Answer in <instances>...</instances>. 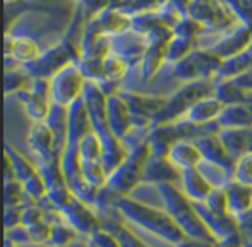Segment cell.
<instances>
[{"label": "cell", "instance_id": "6da1fadb", "mask_svg": "<svg viewBox=\"0 0 252 247\" xmlns=\"http://www.w3.org/2000/svg\"><path fill=\"white\" fill-rule=\"evenodd\" d=\"M113 208L130 223L137 225L146 232H151L153 235L172 246L180 244L187 239L186 234L163 208L151 206L139 199H132L130 196H119V194L113 199Z\"/></svg>", "mask_w": 252, "mask_h": 247}, {"label": "cell", "instance_id": "7a4b0ae2", "mask_svg": "<svg viewBox=\"0 0 252 247\" xmlns=\"http://www.w3.org/2000/svg\"><path fill=\"white\" fill-rule=\"evenodd\" d=\"M156 189H158L159 197L165 204L163 210L173 218V221L179 225L187 239L209 242V244L216 246L213 235L208 232V228L204 227L199 215H197L194 203L180 190V187H177V184H158Z\"/></svg>", "mask_w": 252, "mask_h": 247}, {"label": "cell", "instance_id": "3957f363", "mask_svg": "<svg viewBox=\"0 0 252 247\" xmlns=\"http://www.w3.org/2000/svg\"><path fill=\"white\" fill-rule=\"evenodd\" d=\"M213 91H215V81H196V83L182 84L179 90L166 96L165 105L155 117L153 127L179 122L194 103L202 98L213 96Z\"/></svg>", "mask_w": 252, "mask_h": 247}, {"label": "cell", "instance_id": "277c9868", "mask_svg": "<svg viewBox=\"0 0 252 247\" xmlns=\"http://www.w3.org/2000/svg\"><path fill=\"white\" fill-rule=\"evenodd\" d=\"M252 47V30L247 24L237 23L228 30L218 31V33H204L197 41V48H206L213 52L221 61L232 59Z\"/></svg>", "mask_w": 252, "mask_h": 247}, {"label": "cell", "instance_id": "5b68a950", "mask_svg": "<svg viewBox=\"0 0 252 247\" xmlns=\"http://www.w3.org/2000/svg\"><path fill=\"white\" fill-rule=\"evenodd\" d=\"M151 151L148 143L132 148L129 151V156L126 158L120 167H117L106 179V187L120 196H130L134 189L143 184V174L146 161L150 158Z\"/></svg>", "mask_w": 252, "mask_h": 247}, {"label": "cell", "instance_id": "8992f818", "mask_svg": "<svg viewBox=\"0 0 252 247\" xmlns=\"http://www.w3.org/2000/svg\"><path fill=\"white\" fill-rule=\"evenodd\" d=\"M221 59L206 48H196L186 59L172 65V77L179 83L196 81H215L216 72L221 65Z\"/></svg>", "mask_w": 252, "mask_h": 247}, {"label": "cell", "instance_id": "52a82bcc", "mask_svg": "<svg viewBox=\"0 0 252 247\" xmlns=\"http://www.w3.org/2000/svg\"><path fill=\"white\" fill-rule=\"evenodd\" d=\"M86 79L81 74L77 62H72L60 69L50 79V101L53 105L69 108L76 100L83 96Z\"/></svg>", "mask_w": 252, "mask_h": 247}, {"label": "cell", "instance_id": "ba28073f", "mask_svg": "<svg viewBox=\"0 0 252 247\" xmlns=\"http://www.w3.org/2000/svg\"><path fill=\"white\" fill-rule=\"evenodd\" d=\"M187 16L197 21L208 33H218L240 23L221 0H194Z\"/></svg>", "mask_w": 252, "mask_h": 247}, {"label": "cell", "instance_id": "9c48e42d", "mask_svg": "<svg viewBox=\"0 0 252 247\" xmlns=\"http://www.w3.org/2000/svg\"><path fill=\"white\" fill-rule=\"evenodd\" d=\"M119 93L126 100L127 107L130 110V117H132V125L137 127V129H151L155 117L166 101V96L143 94L130 90H120Z\"/></svg>", "mask_w": 252, "mask_h": 247}, {"label": "cell", "instance_id": "30bf717a", "mask_svg": "<svg viewBox=\"0 0 252 247\" xmlns=\"http://www.w3.org/2000/svg\"><path fill=\"white\" fill-rule=\"evenodd\" d=\"M28 146L34 156L36 167L60 163V153L57 150L55 136L47 122H33L28 134Z\"/></svg>", "mask_w": 252, "mask_h": 247}, {"label": "cell", "instance_id": "8fae6325", "mask_svg": "<svg viewBox=\"0 0 252 247\" xmlns=\"http://www.w3.org/2000/svg\"><path fill=\"white\" fill-rule=\"evenodd\" d=\"M132 30V17L119 12L115 9L98 10L96 14L90 17L83 30V34H93V36H115V34L126 33Z\"/></svg>", "mask_w": 252, "mask_h": 247}, {"label": "cell", "instance_id": "7c38bea8", "mask_svg": "<svg viewBox=\"0 0 252 247\" xmlns=\"http://www.w3.org/2000/svg\"><path fill=\"white\" fill-rule=\"evenodd\" d=\"M60 213H62L65 223L70 225L79 235L90 237L94 230L101 228V218L96 213V210L79 201L76 196H72L65 206L60 208Z\"/></svg>", "mask_w": 252, "mask_h": 247}, {"label": "cell", "instance_id": "4fadbf2b", "mask_svg": "<svg viewBox=\"0 0 252 247\" xmlns=\"http://www.w3.org/2000/svg\"><path fill=\"white\" fill-rule=\"evenodd\" d=\"M148 47H150L148 38L134 30L110 36V52L119 55L120 59H124L130 65V69L136 65H141Z\"/></svg>", "mask_w": 252, "mask_h": 247}, {"label": "cell", "instance_id": "5bb4252c", "mask_svg": "<svg viewBox=\"0 0 252 247\" xmlns=\"http://www.w3.org/2000/svg\"><path fill=\"white\" fill-rule=\"evenodd\" d=\"M106 122L110 132L120 141L134 129L130 110L120 93L106 96Z\"/></svg>", "mask_w": 252, "mask_h": 247}, {"label": "cell", "instance_id": "9a60e30c", "mask_svg": "<svg viewBox=\"0 0 252 247\" xmlns=\"http://www.w3.org/2000/svg\"><path fill=\"white\" fill-rule=\"evenodd\" d=\"M194 143H196V146L199 148L202 160L208 161V163L218 165V167L225 168V170H228L233 174V168H235L237 161L233 160L232 154H230L228 151H226V148L223 146V143L218 137V132L201 136V137H197Z\"/></svg>", "mask_w": 252, "mask_h": 247}, {"label": "cell", "instance_id": "2e32d148", "mask_svg": "<svg viewBox=\"0 0 252 247\" xmlns=\"http://www.w3.org/2000/svg\"><path fill=\"white\" fill-rule=\"evenodd\" d=\"M182 177V170L175 167L166 156H156L150 154L144 167L143 182L146 184H177Z\"/></svg>", "mask_w": 252, "mask_h": 247}, {"label": "cell", "instance_id": "e0dca14e", "mask_svg": "<svg viewBox=\"0 0 252 247\" xmlns=\"http://www.w3.org/2000/svg\"><path fill=\"white\" fill-rule=\"evenodd\" d=\"M179 187L192 203H204L209 194L215 190V187L206 181V177L199 172V168L182 170Z\"/></svg>", "mask_w": 252, "mask_h": 247}, {"label": "cell", "instance_id": "ac0fdd59", "mask_svg": "<svg viewBox=\"0 0 252 247\" xmlns=\"http://www.w3.org/2000/svg\"><path fill=\"white\" fill-rule=\"evenodd\" d=\"M168 158L179 170H189V168H197L202 161V154L199 148L194 141L182 139L177 141L168 151Z\"/></svg>", "mask_w": 252, "mask_h": 247}, {"label": "cell", "instance_id": "d6986e66", "mask_svg": "<svg viewBox=\"0 0 252 247\" xmlns=\"http://www.w3.org/2000/svg\"><path fill=\"white\" fill-rule=\"evenodd\" d=\"M223 108L225 107H223L215 96L202 98V100H199L197 103H194L192 107L189 108V112H187L180 121L196 124V125H208V124L218 121Z\"/></svg>", "mask_w": 252, "mask_h": 247}, {"label": "cell", "instance_id": "ffe728a7", "mask_svg": "<svg viewBox=\"0 0 252 247\" xmlns=\"http://www.w3.org/2000/svg\"><path fill=\"white\" fill-rule=\"evenodd\" d=\"M14 96L19 100V103L23 105L26 115L31 119L33 122H45L50 114L52 108V101L45 96H40L34 91H31L30 88L28 90H23L19 93H16Z\"/></svg>", "mask_w": 252, "mask_h": 247}, {"label": "cell", "instance_id": "44dd1931", "mask_svg": "<svg viewBox=\"0 0 252 247\" xmlns=\"http://www.w3.org/2000/svg\"><path fill=\"white\" fill-rule=\"evenodd\" d=\"M226 204H228V213L232 216L239 218L252 210V187L232 181L225 187Z\"/></svg>", "mask_w": 252, "mask_h": 247}, {"label": "cell", "instance_id": "7402d4cb", "mask_svg": "<svg viewBox=\"0 0 252 247\" xmlns=\"http://www.w3.org/2000/svg\"><path fill=\"white\" fill-rule=\"evenodd\" d=\"M216 124H218L220 129H246V127H252V108L247 103L225 107L221 114H220Z\"/></svg>", "mask_w": 252, "mask_h": 247}, {"label": "cell", "instance_id": "603a6c76", "mask_svg": "<svg viewBox=\"0 0 252 247\" xmlns=\"http://www.w3.org/2000/svg\"><path fill=\"white\" fill-rule=\"evenodd\" d=\"M251 69H252V48L235 55V57H232V59L223 61L218 72H216L215 83H218V81L235 79V77L242 76L244 72H247V70H251Z\"/></svg>", "mask_w": 252, "mask_h": 247}, {"label": "cell", "instance_id": "cb8c5ba5", "mask_svg": "<svg viewBox=\"0 0 252 247\" xmlns=\"http://www.w3.org/2000/svg\"><path fill=\"white\" fill-rule=\"evenodd\" d=\"M168 3V0H110L108 7L129 17L146 12H158Z\"/></svg>", "mask_w": 252, "mask_h": 247}, {"label": "cell", "instance_id": "d4e9b609", "mask_svg": "<svg viewBox=\"0 0 252 247\" xmlns=\"http://www.w3.org/2000/svg\"><path fill=\"white\" fill-rule=\"evenodd\" d=\"M41 48L33 38L30 36H16L14 38V45L10 55H7L5 59H12L14 62L26 65V63L34 62L36 59H40Z\"/></svg>", "mask_w": 252, "mask_h": 247}, {"label": "cell", "instance_id": "484cf974", "mask_svg": "<svg viewBox=\"0 0 252 247\" xmlns=\"http://www.w3.org/2000/svg\"><path fill=\"white\" fill-rule=\"evenodd\" d=\"M166 63V45H150L139 65L141 77L144 81H150L161 70Z\"/></svg>", "mask_w": 252, "mask_h": 247}, {"label": "cell", "instance_id": "4316f807", "mask_svg": "<svg viewBox=\"0 0 252 247\" xmlns=\"http://www.w3.org/2000/svg\"><path fill=\"white\" fill-rule=\"evenodd\" d=\"M5 156L9 158L10 165H12V170H14V177L16 181H19L21 184L28 182L31 177L38 174V168L36 165H33L31 161H28L23 154L19 153L17 150H14L12 146L5 144Z\"/></svg>", "mask_w": 252, "mask_h": 247}, {"label": "cell", "instance_id": "83f0119b", "mask_svg": "<svg viewBox=\"0 0 252 247\" xmlns=\"http://www.w3.org/2000/svg\"><path fill=\"white\" fill-rule=\"evenodd\" d=\"M246 91L240 90L232 79L228 81H218L215 83V91L213 96L223 105V107H230V105H239L246 103Z\"/></svg>", "mask_w": 252, "mask_h": 247}, {"label": "cell", "instance_id": "f1b7e54d", "mask_svg": "<svg viewBox=\"0 0 252 247\" xmlns=\"http://www.w3.org/2000/svg\"><path fill=\"white\" fill-rule=\"evenodd\" d=\"M101 227L110 230L115 239L119 241L120 247H150L148 244H144L136 234H132V230L126 227L124 223L117 220H112V218H101Z\"/></svg>", "mask_w": 252, "mask_h": 247}, {"label": "cell", "instance_id": "f546056e", "mask_svg": "<svg viewBox=\"0 0 252 247\" xmlns=\"http://www.w3.org/2000/svg\"><path fill=\"white\" fill-rule=\"evenodd\" d=\"M196 48H197V41L173 34V38L168 41V45H166V63L173 65V63L180 62L182 59H186L190 52L196 50Z\"/></svg>", "mask_w": 252, "mask_h": 247}, {"label": "cell", "instance_id": "4dcf8cb0", "mask_svg": "<svg viewBox=\"0 0 252 247\" xmlns=\"http://www.w3.org/2000/svg\"><path fill=\"white\" fill-rule=\"evenodd\" d=\"M103 65H105V83L120 84V81L126 79V76L130 70L129 63L124 61V59H120L119 55L112 54V52L103 59Z\"/></svg>", "mask_w": 252, "mask_h": 247}, {"label": "cell", "instance_id": "1f68e13d", "mask_svg": "<svg viewBox=\"0 0 252 247\" xmlns=\"http://www.w3.org/2000/svg\"><path fill=\"white\" fill-rule=\"evenodd\" d=\"M33 83V77L24 70L23 65L7 67L5 70V94L19 93L23 90H28Z\"/></svg>", "mask_w": 252, "mask_h": 247}, {"label": "cell", "instance_id": "d6a6232c", "mask_svg": "<svg viewBox=\"0 0 252 247\" xmlns=\"http://www.w3.org/2000/svg\"><path fill=\"white\" fill-rule=\"evenodd\" d=\"M199 172L206 177V181L209 182L215 189H225L230 182L233 181V174L225 168L218 167V165H213V163H208V161L202 160L199 167Z\"/></svg>", "mask_w": 252, "mask_h": 247}, {"label": "cell", "instance_id": "836d02e7", "mask_svg": "<svg viewBox=\"0 0 252 247\" xmlns=\"http://www.w3.org/2000/svg\"><path fill=\"white\" fill-rule=\"evenodd\" d=\"M77 65H79L81 74H83L86 81H91V83H96V84L105 83V65H103V59L79 57Z\"/></svg>", "mask_w": 252, "mask_h": 247}, {"label": "cell", "instance_id": "e575fe53", "mask_svg": "<svg viewBox=\"0 0 252 247\" xmlns=\"http://www.w3.org/2000/svg\"><path fill=\"white\" fill-rule=\"evenodd\" d=\"M103 146L96 134L91 130L81 139L79 143V158L81 161H101Z\"/></svg>", "mask_w": 252, "mask_h": 247}, {"label": "cell", "instance_id": "d590c367", "mask_svg": "<svg viewBox=\"0 0 252 247\" xmlns=\"http://www.w3.org/2000/svg\"><path fill=\"white\" fill-rule=\"evenodd\" d=\"M76 239H79V234L70 225H67L65 220L59 221V223L52 225V235L48 247H67L69 244H72Z\"/></svg>", "mask_w": 252, "mask_h": 247}, {"label": "cell", "instance_id": "8d00e7d4", "mask_svg": "<svg viewBox=\"0 0 252 247\" xmlns=\"http://www.w3.org/2000/svg\"><path fill=\"white\" fill-rule=\"evenodd\" d=\"M3 201H5V208H24V197L26 196V190L24 185L19 181H9L3 184Z\"/></svg>", "mask_w": 252, "mask_h": 247}, {"label": "cell", "instance_id": "74e56055", "mask_svg": "<svg viewBox=\"0 0 252 247\" xmlns=\"http://www.w3.org/2000/svg\"><path fill=\"white\" fill-rule=\"evenodd\" d=\"M202 33H204V28L189 16H184V19L180 21L175 26V30H173V34L189 38V40H194V41H199Z\"/></svg>", "mask_w": 252, "mask_h": 247}, {"label": "cell", "instance_id": "f35d334b", "mask_svg": "<svg viewBox=\"0 0 252 247\" xmlns=\"http://www.w3.org/2000/svg\"><path fill=\"white\" fill-rule=\"evenodd\" d=\"M233 181L252 187V153L244 154L242 158L237 160L235 168H233Z\"/></svg>", "mask_w": 252, "mask_h": 247}, {"label": "cell", "instance_id": "ab89813d", "mask_svg": "<svg viewBox=\"0 0 252 247\" xmlns=\"http://www.w3.org/2000/svg\"><path fill=\"white\" fill-rule=\"evenodd\" d=\"M28 232H30L31 239H33L34 246H48L50 242V235H52V225L48 223L47 220H41L38 223L31 225V227H26Z\"/></svg>", "mask_w": 252, "mask_h": 247}, {"label": "cell", "instance_id": "60d3db41", "mask_svg": "<svg viewBox=\"0 0 252 247\" xmlns=\"http://www.w3.org/2000/svg\"><path fill=\"white\" fill-rule=\"evenodd\" d=\"M88 242H90L93 247H120L119 241L115 239V235L112 234L106 228H98L93 234L88 237Z\"/></svg>", "mask_w": 252, "mask_h": 247}, {"label": "cell", "instance_id": "b9f144b4", "mask_svg": "<svg viewBox=\"0 0 252 247\" xmlns=\"http://www.w3.org/2000/svg\"><path fill=\"white\" fill-rule=\"evenodd\" d=\"M5 239L10 241V244H14L16 247H24V246H34L33 239H31L30 232L24 225H17V227L5 230Z\"/></svg>", "mask_w": 252, "mask_h": 247}, {"label": "cell", "instance_id": "7bdbcfd3", "mask_svg": "<svg viewBox=\"0 0 252 247\" xmlns=\"http://www.w3.org/2000/svg\"><path fill=\"white\" fill-rule=\"evenodd\" d=\"M204 204L215 213H228V204H226L225 189H215L204 201Z\"/></svg>", "mask_w": 252, "mask_h": 247}, {"label": "cell", "instance_id": "ee69618b", "mask_svg": "<svg viewBox=\"0 0 252 247\" xmlns=\"http://www.w3.org/2000/svg\"><path fill=\"white\" fill-rule=\"evenodd\" d=\"M158 14H159V17H161V21L166 24L168 28H172V30H175V26L180 23V21L184 19V14L182 12H179V10L175 9V7L172 5V3H166L163 9H159L158 10Z\"/></svg>", "mask_w": 252, "mask_h": 247}, {"label": "cell", "instance_id": "f6af8a7d", "mask_svg": "<svg viewBox=\"0 0 252 247\" xmlns=\"http://www.w3.org/2000/svg\"><path fill=\"white\" fill-rule=\"evenodd\" d=\"M237 221H239V228H240V234H242V239L252 241V210H249L246 215L237 218Z\"/></svg>", "mask_w": 252, "mask_h": 247}, {"label": "cell", "instance_id": "bcb514c9", "mask_svg": "<svg viewBox=\"0 0 252 247\" xmlns=\"http://www.w3.org/2000/svg\"><path fill=\"white\" fill-rule=\"evenodd\" d=\"M21 216H23V208H5V230L21 225Z\"/></svg>", "mask_w": 252, "mask_h": 247}, {"label": "cell", "instance_id": "7dc6e473", "mask_svg": "<svg viewBox=\"0 0 252 247\" xmlns=\"http://www.w3.org/2000/svg\"><path fill=\"white\" fill-rule=\"evenodd\" d=\"M232 81L240 88V90H244L246 93H249V91H252V69L247 70V72H244L242 76L232 79Z\"/></svg>", "mask_w": 252, "mask_h": 247}, {"label": "cell", "instance_id": "c3c4849f", "mask_svg": "<svg viewBox=\"0 0 252 247\" xmlns=\"http://www.w3.org/2000/svg\"><path fill=\"white\" fill-rule=\"evenodd\" d=\"M168 2L172 3L179 12H182L184 16H187V12H189V9H190V5H192L194 0H168Z\"/></svg>", "mask_w": 252, "mask_h": 247}, {"label": "cell", "instance_id": "681fc988", "mask_svg": "<svg viewBox=\"0 0 252 247\" xmlns=\"http://www.w3.org/2000/svg\"><path fill=\"white\" fill-rule=\"evenodd\" d=\"M173 247H216L215 244H209V242H201V241H194V239H186L180 244L173 246Z\"/></svg>", "mask_w": 252, "mask_h": 247}, {"label": "cell", "instance_id": "f907efd6", "mask_svg": "<svg viewBox=\"0 0 252 247\" xmlns=\"http://www.w3.org/2000/svg\"><path fill=\"white\" fill-rule=\"evenodd\" d=\"M67 247H90V244H88V241H84V239H76L72 244H69Z\"/></svg>", "mask_w": 252, "mask_h": 247}, {"label": "cell", "instance_id": "816d5d0a", "mask_svg": "<svg viewBox=\"0 0 252 247\" xmlns=\"http://www.w3.org/2000/svg\"><path fill=\"white\" fill-rule=\"evenodd\" d=\"M246 103L252 108V91H249V93L246 94Z\"/></svg>", "mask_w": 252, "mask_h": 247}, {"label": "cell", "instance_id": "f5cc1de1", "mask_svg": "<svg viewBox=\"0 0 252 247\" xmlns=\"http://www.w3.org/2000/svg\"><path fill=\"white\" fill-rule=\"evenodd\" d=\"M240 247H252V241H246V239H242V246Z\"/></svg>", "mask_w": 252, "mask_h": 247}, {"label": "cell", "instance_id": "db71d44e", "mask_svg": "<svg viewBox=\"0 0 252 247\" xmlns=\"http://www.w3.org/2000/svg\"><path fill=\"white\" fill-rule=\"evenodd\" d=\"M7 3H16V2H19V0H5Z\"/></svg>", "mask_w": 252, "mask_h": 247}, {"label": "cell", "instance_id": "11a10c76", "mask_svg": "<svg viewBox=\"0 0 252 247\" xmlns=\"http://www.w3.org/2000/svg\"><path fill=\"white\" fill-rule=\"evenodd\" d=\"M88 244H90V242H88ZM90 247H93V246H91V244H90Z\"/></svg>", "mask_w": 252, "mask_h": 247}, {"label": "cell", "instance_id": "9f6ffc18", "mask_svg": "<svg viewBox=\"0 0 252 247\" xmlns=\"http://www.w3.org/2000/svg\"><path fill=\"white\" fill-rule=\"evenodd\" d=\"M10 247H14V244H10Z\"/></svg>", "mask_w": 252, "mask_h": 247}, {"label": "cell", "instance_id": "6f0895ef", "mask_svg": "<svg viewBox=\"0 0 252 247\" xmlns=\"http://www.w3.org/2000/svg\"><path fill=\"white\" fill-rule=\"evenodd\" d=\"M79 2H81V0H79Z\"/></svg>", "mask_w": 252, "mask_h": 247}, {"label": "cell", "instance_id": "680465c9", "mask_svg": "<svg viewBox=\"0 0 252 247\" xmlns=\"http://www.w3.org/2000/svg\"><path fill=\"white\" fill-rule=\"evenodd\" d=\"M251 48H252V47H251Z\"/></svg>", "mask_w": 252, "mask_h": 247}]
</instances>
